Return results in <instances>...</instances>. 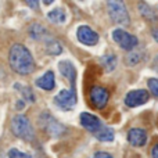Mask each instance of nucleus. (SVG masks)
I'll list each match as a JSON object with an SVG mask.
<instances>
[{"label":"nucleus","mask_w":158,"mask_h":158,"mask_svg":"<svg viewBox=\"0 0 158 158\" xmlns=\"http://www.w3.org/2000/svg\"><path fill=\"white\" fill-rule=\"evenodd\" d=\"M8 63L14 72L19 75H28L35 71V60L31 52L24 44L15 43L11 46L8 53Z\"/></svg>","instance_id":"f257e3e1"},{"label":"nucleus","mask_w":158,"mask_h":158,"mask_svg":"<svg viewBox=\"0 0 158 158\" xmlns=\"http://www.w3.org/2000/svg\"><path fill=\"white\" fill-rule=\"evenodd\" d=\"M11 132L14 133V136L19 137V139L25 140V142H32L35 139V132L31 125L29 119L25 115L18 114L13 118L11 121Z\"/></svg>","instance_id":"f03ea898"},{"label":"nucleus","mask_w":158,"mask_h":158,"mask_svg":"<svg viewBox=\"0 0 158 158\" xmlns=\"http://www.w3.org/2000/svg\"><path fill=\"white\" fill-rule=\"evenodd\" d=\"M107 8L111 19L115 24L128 25L129 24V14L123 0H107Z\"/></svg>","instance_id":"7ed1b4c3"},{"label":"nucleus","mask_w":158,"mask_h":158,"mask_svg":"<svg viewBox=\"0 0 158 158\" xmlns=\"http://www.w3.org/2000/svg\"><path fill=\"white\" fill-rule=\"evenodd\" d=\"M77 93L74 90L64 89L54 97V104L63 111H69L77 106Z\"/></svg>","instance_id":"20e7f679"},{"label":"nucleus","mask_w":158,"mask_h":158,"mask_svg":"<svg viewBox=\"0 0 158 158\" xmlns=\"http://www.w3.org/2000/svg\"><path fill=\"white\" fill-rule=\"evenodd\" d=\"M39 121H40L42 126L44 128V131H46L49 135L54 136V137L61 136V135L65 132L64 125H61V123L58 122L56 118H53L52 115L47 114V112H44V114L40 117V119H39Z\"/></svg>","instance_id":"39448f33"},{"label":"nucleus","mask_w":158,"mask_h":158,"mask_svg":"<svg viewBox=\"0 0 158 158\" xmlns=\"http://www.w3.org/2000/svg\"><path fill=\"white\" fill-rule=\"evenodd\" d=\"M112 39H114L123 50H133L135 47L137 46V43H139L136 36L131 35V33H128L123 29H115L114 32H112Z\"/></svg>","instance_id":"423d86ee"},{"label":"nucleus","mask_w":158,"mask_h":158,"mask_svg":"<svg viewBox=\"0 0 158 158\" xmlns=\"http://www.w3.org/2000/svg\"><path fill=\"white\" fill-rule=\"evenodd\" d=\"M89 98H90V103H92L96 108L101 110L108 103L110 93H108V90L103 86H93L89 92Z\"/></svg>","instance_id":"0eeeda50"},{"label":"nucleus","mask_w":158,"mask_h":158,"mask_svg":"<svg viewBox=\"0 0 158 158\" xmlns=\"http://www.w3.org/2000/svg\"><path fill=\"white\" fill-rule=\"evenodd\" d=\"M77 36H78V40L81 43L86 44V46H94V44L98 43V33L94 32L87 25H82V27L78 28Z\"/></svg>","instance_id":"6e6552de"},{"label":"nucleus","mask_w":158,"mask_h":158,"mask_svg":"<svg viewBox=\"0 0 158 158\" xmlns=\"http://www.w3.org/2000/svg\"><path fill=\"white\" fill-rule=\"evenodd\" d=\"M148 97H150V94H148L147 90H132V92H129L128 94H126L125 97V104L128 107H139V106H143L144 103H147Z\"/></svg>","instance_id":"1a4fd4ad"},{"label":"nucleus","mask_w":158,"mask_h":158,"mask_svg":"<svg viewBox=\"0 0 158 158\" xmlns=\"http://www.w3.org/2000/svg\"><path fill=\"white\" fill-rule=\"evenodd\" d=\"M81 123L85 129H87L89 132L94 133L98 129L103 126L101 121L98 119L97 117H94L93 114H89V112H82L81 114Z\"/></svg>","instance_id":"9d476101"},{"label":"nucleus","mask_w":158,"mask_h":158,"mask_svg":"<svg viewBox=\"0 0 158 158\" xmlns=\"http://www.w3.org/2000/svg\"><path fill=\"white\" fill-rule=\"evenodd\" d=\"M128 140L135 147H142L147 142V133L142 128H133L128 132Z\"/></svg>","instance_id":"9b49d317"},{"label":"nucleus","mask_w":158,"mask_h":158,"mask_svg":"<svg viewBox=\"0 0 158 158\" xmlns=\"http://www.w3.org/2000/svg\"><path fill=\"white\" fill-rule=\"evenodd\" d=\"M36 86L40 87L43 90H53L56 87V78H54V72L53 71H47L42 75L40 78L36 79Z\"/></svg>","instance_id":"f8f14e48"},{"label":"nucleus","mask_w":158,"mask_h":158,"mask_svg":"<svg viewBox=\"0 0 158 158\" xmlns=\"http://www.w3.org/2000/svg\"><path fill=\"white\" fill-rule=\"evenodd\" d=\"M58 68H60L61 75H64L71 83H74L75 78H77V69L72 65V63H69V61H61L58 64Z\"/></svg>","instance_id":"ddd939ff"},{"label":"nucleus","mask_w":158,"mask_h":158,"mask_svg":"<svg viewBox=\"0 0 158 158\" xmlns=\"http://www.w3.org/2000/svg\"><path fill=\"white\" fill-rule=\"evenodd\" d=\"M46 52H47V54L57 56L63 52V46H61V43L57 40V39L47 38L46 39Z\"/></svg>","instance_id":"4468645a"},{"label":"nucleus","mask_w":158,"mask_h":158,"mask_svg":"<svg viewBox=\"0 0 158 158\" xmlns=\"http://www.w3.org/2000/svg\"><path fill=\"white\" fill-rule=\"evenodd\" d=\"M94 136L100 142H112L114 140V131L107 126H101L97 132H94Z\"/></svg>","instance_id":"2eb2a0df"},{"label":"nucleus","mask_w":158,"mask_h":158,"mask_svg":"<svg viewBox=\"0 0 158 158\" xmlns=\"http://www.w3.org/2000/svg\"><path fill=\"white\" fill-rule=\"evenodd\" d=\"M47 18L52 22H54V24H61V22L65 21V13H64L63 8L57 7L47 14Z\"/></svg>","instance_id":"dca6fc26"},{"label":"nucleus","mask_w":158,"mask_h":158,"mask_svg":"<svg viewBox=\"0 0 158 158\" xmlns=\"http://www.w3.org/2000/svg\"><path fill=\"white\" fill-rule=\"evenodd\" d=\"M46 29H44L43 27H42L40 24H33L31 25L29 28V35L32 39H36V40H40V39H43L44 36H46Z\"/></svg>","instance_id":"f3484780"},{"label":"nucleus","mask_w":158,"mask_h":158,"mask_svg":"<svg viewBox=\"0 0 158 158\" xmlns=\"http://www.w3.org/2000/svg\"><path fill=\"white\" fill-rule=\"evenodd\" d=\"M100 63H101V65L104 67V69H106V71L111 72V71H114L115 65H117V57H115V56H112V54L104 56V57L100 58Z\"/></svg>","instance_id":"a211bd4d"},{"label":"nucleus","mask_w":158,"mask_h":158,"mask_svg":"<svg viewBox=\"0 0 158 158\" xmlns=\"http://www.w3.org/2000/svg\"><path fill=\"white\" fill-rule=\"evenodd\" d=\"M139 11H140V14H142V15L146 19H150V21H156V19H157L154 11L151 10V8L148 7V6L144 2H140L139 3Z\"/></svg>","instance_id":"6ab92c4d"},{"label":"nucleus","mask_w":158,"mask_h":158,"mask_svg":"<svg viewBox=\"0 0 158 158\" xmlns=\"http://www.w3.org/2000/svg\"><path fill=\"white\" fill-rule=\"evenodd\" d=\"M15 87L21 89L22 96H24V98H25L27 101H29V103H33V101H35V96H33L32 90H31L29 87H24V86H19V85H15Z\"/></svg>","instance_id":"aec40b11"},{"label":"nucleus","mask_w":158,"mask_h":158,"mask_svg":"<svg viewBox=\"0 0 158 158\" xmlns=\"http://www.w3.org/2000/svg\"><path fill=\"white\" fill-rule=\"evenodd\" d=\"M147 86L150 89V92L153 93L156 97H158V79L157 78H150L147 81Z\"/></svg>","instance_id":"412c9836"},{"label":"nucleus","mask_w":158,"mask_h":158,"mask_svg":"<svg viewBox=\"0 0 158 158\" xmlns=\"http://www.w3.org/2000/svg\"><path fill=\"white\" fill-rule=\"evenodd\" d=\"M8 158H31V156L17 150V148H11V150L8 151Z\"/></svg>","instance_id":"4be33fe9"},{"label":"nucleus","mask_w":158,"mask_h":158,"mask_svg":"<svg viewBox=\"0 0 158 158\" xmlns=\"http://www.w3.org/2000/svg\"><path fill=\"white\" fill-rule=\"evenodd\" d=\"M24 2L27 3L31 8H33V10H36V8L39 7V0H24Z\"/></svg>","instance_id":"5701e85b"},{"label":"nucleus","mask_w":158,"mask_h":158,"mask_svg":"<svg viewBox=\"0 0 158 158\" xmlns=\"http://www.w3.org/2000/svg\"><path fill=\"white\" fill-rule=\"evenodd\" d=\"M93 158H112V156L111 154H108V153H104V151H98V153L94 154V157Z\"/></svg>","instance_id":"b1692460"},{"label":"nucleus","mask_w":158,"mask_h":158,"mask_svg":"<svg viewBox=\"0 0 158 158\" xmlns=\"http://www.w3.org/2000/svg\"><path fill=\"white\" fill-rule=\"evenodd\" d=\"M151 156L153 158H158V144H156L153 147V151H151Z\"/></svg>","instance_id":"393cba45"},{"label":"nucleus","mask_w":158,"mask_h":158,"mask_svg":"<svg viewBox=\"0 0 158 158\" xmlns=\"http://www.w3.org/2000/svg\"><path fill=\"white\" fill-rule=\"evenodd\" d=\"M17 108H18V110L24 108V101H18V104H17Z\"/></svg>","instance_id":"a878e982"},{"label":"nucleus","mask_w":158,"mask_h":158,"mask_svg":"<svg viewBox=\"0 0 158 158\" xmlns=\"http://www.w3.org/2000/svg\"><path fill=\"white\" fill-rule=\"evenodd\" d=\"M153 36H154V39H156V40L158 42V29H156V31L153 32Z\"/></svg>","instance_id":"bb28decb"},{"label":"nucleus","mask_w":158,"mask_h":158,"mask_svg":"<svg viewBox=\"0 0 158 158\" xmlns=\"http://www.w3.org/2000/svg\"><path fill=\"white\" fill-rule=\"evenodd\" d=\"M53 2H54V0H43V3H44V4H46V6L52 4V3H53Z\"/></svg>","instance_id":"cd10ccee"},{"label":"nucleus","mask_w":158,"mask_h":158,"mask_svg":"<svg viewBox=\"0 0 158 158\" xmlns=\"http://www.w3.org/2000/svg\"><path fill=\"white\" fill-rule=\"evenodd\" d=\"M0 158H3V157H2V156H0Z\"/></svg>","instance_id":"c85d7f7f"}]
</instances>
